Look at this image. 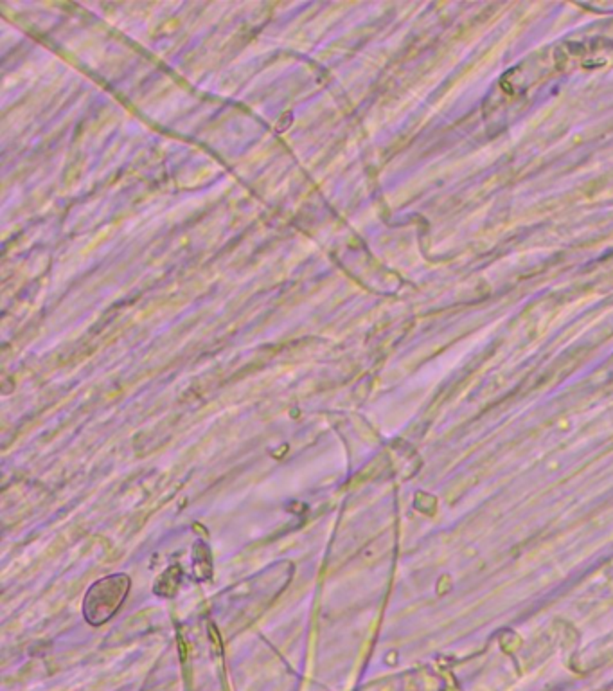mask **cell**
I'll return each mask as SVG.
<instances>
[{
  "label": "cell",
  "mask_w": 613,
  "mask_h": 691,
  "mask_svg": "<svg viewBox=\"0 0 613 691\" xmlns=\"http://www.w3.org/2000/svg\"><path fill=\"white\" fill-rule=\"evenodd\" d=\"M130 591V580L124 574L95 581L85 598V617L92 625L105 623L119 610Z\"/></svg>",
  "instance_id": "obj_1"
}]
</instances>
